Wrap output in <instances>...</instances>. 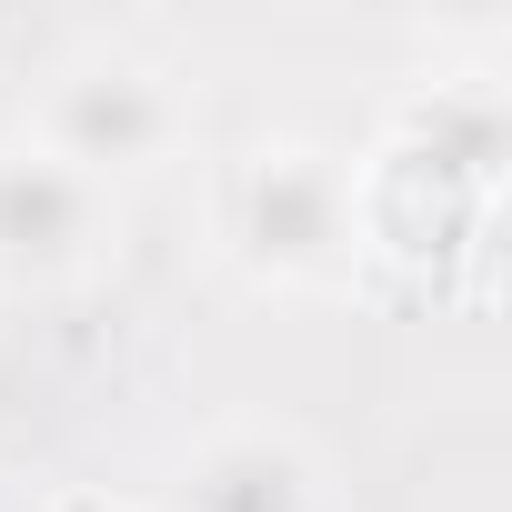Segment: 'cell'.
<instances>
[{
  "label": "cell",
  "instance_id": "6da1fadb",
  "mask_svg": "<svg viewBox=\"0 0 512 512\" xmlns=\"http://www.w3.org/2000/svg\"><path fill=\"white\" fill-rule=\"evenodd\" d=\"M221 221H231V251H241L262 282H282V292H332V282H352V262H362L372 201H362V181H352L332 151H312V141H262V151H241Z\"/></svg>",
  "mask_w": 512,
  "mask_h": 512
},
{
  "label": "cell",
  "instance_id": "3957f363",
  "mask_svg": "<svg viewBox=\"0 0 512 512\" xmlns=\"http://www.w3.org/2000/svg\"><path fill=\"white\" fill-rule=\"evenodd\" d=\"M121 211L101 181L51 161L41 141H0V292H61L101 272Z\"/></svg>",
  "mask_w": 512,
  "mask_h": 512
},
{
  "label": "cell",
  "instance_id": "7a4b0ae2",
  "mask_svg": "<svg viewBox=\"0 0 512 512\" xmlns=\"http://www.w3.org/2000/svg\"><path fill=\"white\" fill-rule=\"evenodd\" d=\"M181 131H191L181 81H171L161 61L121 51V41H91V51H71V61L41 71V91H31V131H21V141H41L51 161H71L81 181L111 191V181L171 161Z\"/></svg>",
  "mask_w": 512,
  "mask_h": 512
},
{
  "label": "cell",
  "instance_id": "277c9868",
  "mask_svg": "<svg viewBox=\"0 0 512 512\" xmlns=\"http://www.w3.org/2000/svg\"><path fill=\"white\" fill-rule=\"evenodd\" d=\"M171 512H322V462L282 422H221L181 452Z\"/></svg>",
  "mask_w": 512,
  "mask_h": 512
},
{
  "label": "cell",
  "instance_id": "5b68a950",
  "mask_svg": "<svg viewBox=\"0 0 512 512\" xmlns=\"http://www.w3.org/2000/svg\"><path fill=\"white\" fill-rule=\"evenodd\" d=\"M502 91L492 81H432L412 111H402V141H392V161H412L432 191H452L462 211H482L492 201V171H502Z\"/></svg>",
  "mask_w": 512,
  "mask_h": 512
},
{
  "label": "cell",
  "instance_id": "8992f818",
  "mask_svg": "<svg viewBox=\"0 0 512 512\" xmlns=\"http://www.w3.org/2000/svg\"><path fill=\"white\" fill-rule=\"evenodd\" d=\"M51 512H121V502H101V492H61Z\"/></svg>",
  "mask_w": 512,
  "mask_h": 512
}]
</instances>
